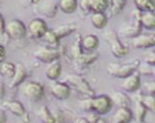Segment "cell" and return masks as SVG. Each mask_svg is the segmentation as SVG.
Listing matches in <instances>:
<instances>
[{
  "label": "cell",
  "instance_id": "obj_41",
  "mask_svg": "<svg viewBox=\"0 0 155 123\" xmlns=\"http://www.w3.org/2000/svg\"><path fill=\"white\" fill-rule=\"evenodd\" d=\"M5 26L6 24L5 23V20H4V17L1 15V34L3 35L4 32L5 31Z\"/></svg>",
  "mask_w": 155,
  "mask_h": 123
},
{
  "label": "cell",
  "instance_id": "obj_37",
  "mask_svg": "<svg viewBox=\"0 0 155 123\" xmlns=\"http://www.w3.org/2000/svg\"><path fill=\"white\" fill-rule=\"evenodd\" d=\"M139 72L142 74H152V75H155V67L153 68H150V67H140L139 66Z\"/></svg>",
  "mask_w": 155,
  "mask_h": 123
},
{
  "label": "cell",
  "instance_id": "obj_20",
  "mask_svg": "<svg viewBox=\"0 0 155 123\" xmlns=\"http://www.w3.org/2000/svg\"><path fill=\"white\" fill-rule=\"evenodd\" d=\"M91 20L96 29H103L107 24V16L105 12H93Z\"/></svg>",
  "mask_w": 155,
  "mask_h": 123
},
{
  "label": "cell",
  "instance_id": "obj_31",
  "mask_svg": "<svg viewBox=\"0 0 155 123\" xmlns=\"http://www.w3.org/2000/svg\"><path fill=\"white\" fill-rule=\"evenodd\" d=\"M146 108L143 105V104L139 101L137 100L136 104H135V108H134V115H135V119L137 120V121L138 123H143L144 116L146 114Z\"/></svg>",
  "mask_w": 155,
  "mask_h": 123
},
{
  "label": "cell",
  "instance_id": "obj_34",
  "mask_svg": "<svg viewBox=\"0 0 155 123\" xmlns=\"http://www.w3.org/2000/svg\"><path fill=\"white\" fill-rule=\"evenodd\" d=\"M143 88L148 94L155 95V80L145 81L143 84Z\"/></svg>",
  "mask_w": 155,
  "mask_h": 123
},
{
  "label": "cell",
  "instance_id": "obj_40",
  "mask_svg": "<svg viewBox=\"0 0 155 123\" xmlns=\"http://www.w3.org/2000/svg\"><path fill=\"white\" fill-rule=\"evenodd\" d=\"M0 53H1V62H4L6 51H5V47L3 45H1V47H0Z\"/></svg>",
  "mask_w": 155,
  "mask_h": 123
},
{
  "label": "cell",
  "instance_id": "obj_4",
  "mask_svg": "<svg viewBox=\"0 0 155 123\" xmlns=\"http://www.w3.org/2000/svg\"><path fill=\"white\" fill-rule=\"evenodd\" d=\"M103 37L106 39V41L108 43L112 54L115 57L120 58V57H123V56L128 54L129 48L121 44L117 33L114 30H108V31H107L103 35Z\"/></svg>",
  "mask_w": 155,
  "mask_h": 123
},
{
  "label": "cell",
  "instance_id": "obj_15",
  "mask_svg": "<svg viewBox=\"0 0 155 123\" xmlns=\"http://www.w3.org/2000/svg\"><path fill=\"white\" fill-rule=\"evenodd\" d=\"M27 71L25 69L22 64L21 63H18L16 64V72L15 74L13 76V78L11 79V81H10V87L11 88H14L16 86H18L20 84H21L25 80V79L27 78Z\"/></svg>",
  "mask_w": 155,
  "mask_h": 123
},
{
  "label": "cell",
  "instance_id": "obj_22",
  "mask_svg": "<svg viewBox=\"0 0 155 123\" xmlns=\"http://www.w3.org/2000/svg\"><path fill=\"white\" fill-rule=\"evenodd\" d=\"M97 58H98V54H97V53H93V54H85V53H84L74 61L79 66L85 67V66H88V65L91 64L92 62H94Z\"/></svg>",
  "mask_w": 155,
  "mask_h": 123
},
{
  "label": "cell",
  "instance_id": "obj_19",
  "mask_svg": "<svg viewBox=\"0 0 155 123\" xmlns=\"http://www.w3.org/2000/svg\"><path fill=\"white\" fill-rule=\"evenodd\" d=\"M56 9L57 5H55L53 0H45L40 5L41 12L47 17L54 16L56 14Z\"/></svg>",
  "mask_w": 155,
  "mask_h": 123
},
{
  "label": "cell",
  "instance_id": "obj_13",
  "mask_svg": "<svg viewBox=\"0 0 155 123\" xmlns=\"http://www.w3.org/2000/svg\"><path fill=\"white\" fill-rule=\"evenodd\" d=\"M132 116L133 113L129 107H118L114 115V123H129Z\"/></svg>",
  "mask_w": 155,
  "mask_h": 123
},
{
  "label": "cell",
  "instance_id": "obj_29",
  "mask_svg": "<svg viewBox=\"0 0 155 123\" xmlns=\"http://www.w3.org/2000/svg\"><path fill=\"white\" fill-rule=\"evenodd\" d=\"M110 5V0H91V10L92 12H104Z\"/></svg>",
  "mask_w": 155,
  "mask_h": 123
},
{
  "label": "cell",
  "instance_id": "obj_42",
  "mask_svg": "<svg viewBox=\"0 0 155 123\" xmlns=\"http://www.w3.org/2000/svg\"><path fill=\"white\" fill-rule=\"evenodd\" d=\"M21 120H22V121L24 123H28L29 122V117H28V114L26 112L25 114H24L22 117H21Z\"/></svg>",
  "mask_w": 155,
  "mask_h": 123
},
{
  "label": "cell",
  "instance_id": "obj_9",
  "mask_svg": "<svg viewBox=\"0 0 155 123\" xmlns=\"http://www.w3.org/2000/svg\"><path fill=\"white\" fill-rule=\"evenodd\" d=\"M48 27L45 21L42 19L36 18L32 20L28 26V32L32 37L38 38L43 37L47 32Z\"/></svg>",
  "mask_w": 155,
  "mask_h": 123
},
{
  "label": "cell",
  "instance_id": "obj_11",
  "mask_svg": "<svg viewBox=\"0 0 155 123\" xmlns=\"http://www.w3.org/2000/svg\"><path fill=\"white\" fill-rule=\"evenodd\" d=\"M51 93L55 98L59 100H65L70 95L71 87L66 82H54L51 85Z\"/></svg>",
  "mask_w": 155,
  "mask_h": 123
},
{
  "label": "cell",
  "instance_id": "obj_28",
  "mask_svg": "<svg viewBox=\"0 0 155 123\" xmlns=\"http://www.w3.org/2000/svg\"><path fill=\"white\" fill-rule=\"evenodd\" d=\"M38 116L44 123H56L54 114L49 110L46 105H43L38 111Z\"/></svg>",
  "mask_w": 155,
  "mask_h": 123
},
{
  "label": "cell",
  "instance_id": "obj_24",
  "mask_svg": "<svg viewBox=\"0 0 155 123\" xmlns=\"http://www.w3.org/2000/svg\"><path fill=\"white\" fill-rule=\"evenodd\" d=\"M0 72L3 77H5L7 79H12L16 72V65L9 62H1Z\"/></svg>",
  "mask_w": 155,
  "mask_h": 123
},
{
  "label": "cell",
  "instance_id": "obj_1",
  "mask_svg": "<svg viewBox=\"0 0 155 123\" xmlns=\"http://www.w3.org/2000/svg\"><path fill=\"white\" fill-rule=\"evenodd\" d=\"M113 102L108 96H98L93 97H85L79 102V106L85 111H93L99 115L110 111Z\"/></svg>",
  "mask_w": 155,
  "mask_h": 123
},
{
  "label": "cell",
  "instance_id": "obj_33",
  "mask_svg": "<svg viewBox=\"0 0 155 123\" xmlns=\"http://www.w3.org/2000/svg\"><path fill=\"white\" fill-rule=\"evenodd\" d=\"M111 7V14L115 15L124 7L125 0H110Z\"/></svg>",
  "mask_w": 155,
  "mask_h": 123
},
{
  "label": "cell",
  "instance_id": "obj_5",
  "mask_svg": "<svg viewBox=\"0 0 155 123\" xmlns=\"http://www.w3.org/2000/svg\"><path fill=\"white\" fill-rule=\"evenodd\" d=\"M141 12L138 9L132 11L131 20L128 26L121 30V33L124 37H135L140 34L142 23H141Z\"/></svg>",
  "mask_w": 155,
  "mask_h": 123
},
{
  "label": "cell",
  "instance_id": "obj_7",
  "mask_svg": "<svg viewBox=\"0 0 155 123\" xmlns=\"http://www.w3.org/2000/svg\"><path fill=\"white\" fill-rule=\"evenodd\" d=\"M22 92L26 97L36 102L43 97L44 96V86L38 82L30 81L26 83L22 87Z\"/></svg>",
  "mask_w": 155,
  "mask_h": 123
},
{
  "label": "cell",
  "instance_id": "obj_10",
  "mask_svg": "<svg viewBox=\"0 0 155 123\" xmlns=\"http://www.w3.org/2000/svg\"><path fill=\"white\" fill-rule=\"evenodd\" d=\"M131 45L135 48H148L155 47V33L139 34L132 37Z\"/></svg>",
  "mask_w": 155,
  "mask_h": 123
},
{
  "label": "cell",
  "instance_id": "obj_39",
  "mask_svg": "<svg viewBox=\"0 0 155 123\" xmlns=\"http://www.w3.org/2000/svg\"><path fill=\"white\" fill-rule=\"evenodd\" d=\"M74 123H91V122H90V121L88 120V118H86V117H79V118H77V119L74 121Z\"/></svg>",
  "mask_w": 155,
  "mask_h": 123
},
{
  "label": "cell",
  "instance_id": "obj_18",
  "mask_svg": "<svg viewBox=\"0 0 155 123\" xmlns=\"http://www.w3.org/2000/svg\"><path fill=\"white\" fill-rule=\"evenodd\" d=\"M82 41H83V39L81 37V35H75L74 36V41L71 45V48H70V54L74 60L77 59L81 54H84Z\"/></svg>",
  "mask_w": 155,
  "mask_h": 123
},
{
  "label": "cell",
  "instance_id": "obj_14",
  "mask_svg": "<svg viewBox=\"0 0 155 123\" xmlns=\"http://www.w3.org/2000/svg\"><path fill=\"white\" fill-rule=\"evenodd\" d=\"M2 106L5 107L10 112H12V114L19 116V117H22L26 113L25 108L22 105V104L19 101H14V100L13 101H5L3 103Z\"/></svg>",
  "mask_w": 155,
  "mask_h": 123
},
{
  "label": "cell",
  "instance_id": "obj_8",
  "mask_svg": "<svg viewBox=\"0 0 155 123\" xmlns=\"http://www.w3.org/2000/svg\"><path fill=\"white\" fill-rule=\"evenodd\" d=\"M60 52L59 50L52 47H40L36 49L34 53V56L39 61L43 62L50 63L51 62L58 60L60 57Z\"/></svg>",
  "mask_w": 155,
  "mask_h": 123
},
{
  "label": "cell",
  "instance_id": "obj_23",
  "mask_svg": "<svg viewBox=\"0 0 155 123\" xmlns=\"http://www.w3.org/2000/svg\"><path fill=\"white\" fill-rule=\"evenodd\" d=\"M141 23H142V26L146 29H149V30L155 29V12H141Z\"/></svg>",
  "mask_w": 155,
  "mask_h": 123
},
{
  "label": "cell",
  "instance_id": "obj_25",
  "mask_svg": "<svg viewBox=\"0 0 155 123\" xmlns=\"http://www.w3.org/2000/svg\"><path fill=\"white\" fill-rule=\"evenodd\" d=\"M134 3L140 12L155 11V0H134Z\"/></svg>",
  "mask_w": 155,
  "mask_h": 123
},
{
  "label": "cell",
  "instance_id": "obj_36",
  "mask_svg": "<svg viewBox=\"0 0 155 123\" xmlns=\"http://www.w3.org/2000/svg\"><path fill=\"white\" fill-rule=\"evenodd\" d=\"M91 0H81L80 5H81L82 9L84 10V12H91Z\"/></svg>",
  "mask_w": 155,
  "mask_h": 123
},
{
  "label": "cell",
  "instance_id": "obj_21",
  "mask_svg": "<svg viewBox=\"0 0 155 123\" xmlns=\"http://www.w3.org/2000/svg\"><path fill=\"white\" fill-rule=\"evenodd\" d=\"M82 45H83V48L84 50L91 52L98 47L99 40L95 35H87L83 38Z\"/></svg>",
  "mask_w": 155,
  "mask_h": 123
},
{
  "label": "cell",
  "instance_id": "obj_2",
  "mask_svg": "<svg viewBox=\"0 0 155 123\" xmlns=\"http://www.w3.org/2000/svg\"><path fill=\"white\" fill-rule=\"evenodd\" d=\"M140 66V61L139 60H134L127 64H121V63H116V62H111L107 66V72L110 75L120 78V79H125L131 74L135 73L136 71L139 68Z\"/></svg>",
  "mask_w": 155,
  "mask_h": 123
},
{
  "label": "cell",
  "instance_id": "obj_30",
  "mask_svg": "<svg viewBox=\"0 0 155 123\" xmlns=\"http://www.w3.org/2000/svg\"><path fill=\"white\" fill-rule=\"evenodd\" d=\"M76 30V27L74 25H60L59 27L53 29L52 30L54 31V33L57 35V37L60 39L61 37H66L68 35H69L70 33L74 32Z\"/></svg>",
  "mask_w": 155,
  "mask_h": 123
},
{
  "label": "cell",
  "instance_id": "obj_35",
  "mask_svg": "<svg viewBox=\"0 0 155 123\" xmlns=\"http://www.w3.org/2000/svg\"><path fill=\"white\" fill-rule=\"evenodd\" d=\"M144 61L146 62L150 65H154L155 66V51L150 52L144 56Z\"/></svg>",
  "mask_w": 155,
  "mask_h": 123
},
{
  "label": "cell",
  "instance_id": "obj_12",
  "mask_svg": "<svg viewBox=\"0 0 155 123\" xmlns=\"http://www.w3.org/2000/svg\"><path fill=\"white\" fill-rule=\"evenodd\" d=\"M141 86L140 76L139 74L135 72L130 76L123 79V81L120 84V87L126 92H134L137 91Z\"/></svg>",
  "mask_w": 155,
  "mask_h": 123
},
{
  "label": "cell",
  "instance_id": "obj_45",
  "mask_svg": "<svg viewBox=\"0 0 155 123\" xmlns=\"http://www.w3.org/2000/svg\"><path fill=\"white\" fill-rule=\"evenodd\" d=\"M32 1V3H34V4H38L41 0H31Z\"/></svg>",
  "mask_w": 155,
  "mask_h": 123
},
{
  "label": "cell",
  "instance_id": "obj_32",
  "mask_svg": "<svg viewBox=\"0 0 155 123\" xmlns=\"http://www.w3.org/2000/svg\"><path fill=\"white\" fill-rule=\"evenodd\" d=\"M43 37L48 45L52 47H55L60 41L59 37H57V35L54 33V31L52 30H48L47 32L45 34V36Z\"/></svg>",
  "mask_w": 155,
  "mask_h": 123
},
{
  "label": "cell",
  "instance_id": "obj_17",
  "mask_svg": "<svg viewBox=\"0 0 155 123\" xmlns=\"http://www.w3.org/2000/svg\"><path fill=\"white\" fill-rule=\"evenodd\" d=\"M45 73L48 79H50L51 80L57 79L61 73V64L60 62L56 60V61L48 63V65L45 70Z\"/></svg>",
  "mask_w": 155,
  "mask_h": 123
},
{
  "label": "cell",
  "instance_id": "obj_44",
  "mask_svg": "<svg viewBox=\"0 0 155 123\" xmlns=\"http://www.w3.org/2000/svg\"><path fill=\"white\" fill-rule=\"evenodd\" d=\"M96 123H108L107 121V120H105V119H103V118H99L98 120H97V121Z\"/></svg>",
  "mask_w": 155,
  "mask_h": 123
},
{
  "label": "cell",
  "instance_id": "obj_38",
  "mask_svg": "<svg viewBox=\"0 0 155 123\" xmlns=\"http://www.w3.org/2000/svg\"><path fill=\"white\" fill-rule=\"evenodd\" d=\"M53 114H54L55 119H56V123H64L65 119H64V116H63L61 111H57L56 112H54Z\"/></svg>",
  "mask_w": 155,
  "mask_h": 123
},
{
  "label": "cell",
  "instance_id": "obj_6",
  "mask_svg": "<svg viewBox=\"0 0 155 123\" xmlns=\"http://www.w3.org/2000/svg\"><path fill=\"white\" fill-rule=\"evenodd\" d=\"M5 32L10 38L21 39L26 36L27 28L21 21L18 19H12L6 23Z\"/></svg>",
  "mask_w": 155,
  "mask_h": 123
},
{
  "label": "cell",
  "instance_id": "obj_43",
  "mask_svg": "<svg viewBox=\"0 0 155 123\" xmlns=\"http://www.w3.org/2000/svg\"><path fill=\"white\" fill-rule=\"evenodd\" d=\"M5 119H6V116H5V113L4 111H1V123H4V121Z\"/></svg>",
  "mask_w": 155,
  "mask_h": 123
},
{
  "label": "cell",
  "instance_id": "obj_26",
  "mask_svg": "<svg viewBox=\"0 0 155 123\" xmlns=\"http://www.w3.org/2000/svg\"><path fill=\"white\" fill-rule=\"evenodd\" d=\"M59 6L60 10L65 13H73L77 9V0H60Z\"/></svg>",
  "mask_w": 155,
  "mask_h": 123
},
{
  "label": "cell",
  "instance_id": "obj_16",
  "mask_svg": "<svg viewBox=\"0 0 155 123\" xmlns=\"http://www.w3.org/2000/svg\"><path fill=\"white\" fill-rule=\"evenodd\" d=\"M113 104L118 107H128L130 101L129 97L121 91H113L109 96Z\"/></svg>",
  "mask_w": 155,
  "mask_h": 123
},
{
  "label": "cell",
  "instance_id": "obj_27",
  "mask_svg": "<svg viewBox=\"0 0 155 123\" xmlns=\"http://www.w3.org/2000/svg\"><path fill=\"white\" fill-rule=\"evenodd\" d=\"M138 100L143 104V105L146 108V110L155 112V95L152 94H145L140 95Z\"/></svg>",
  "mask_w": 155,
  "mask_h": 123
},
{
  "label": "cell",
  "instance_id": "obj_3",
  "mask_svg": "<svg viewBox=\"0 0 155 123\" xmlns=\"http://www.w3.org/2000/svg\"><path fill=\"white\" fill-rule=\"evenodd\" d=\"M65 82L85 97H93L95 96L94 90L89 85L86 79L80 75L68 74L65 79Z\"/></svg>",
  "mask_w": 155,
  "mask_h": 123
}]
</instances>
